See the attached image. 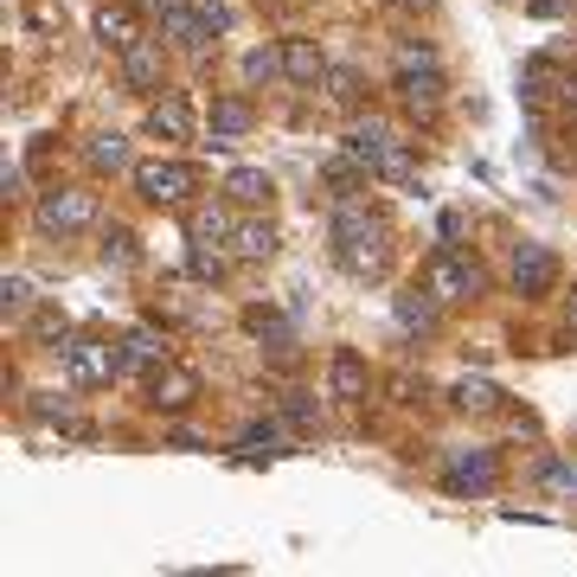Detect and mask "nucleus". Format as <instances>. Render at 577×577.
<instances>
[{
	"label": "nucleus",
	"mask_w": 577,
	"mask_h": 577,
	"mask_svg": "<svg viewBox=\"0 0 577 577\" xmlns=\"http://www.w3.org/2000/svg\"><path fill=\"white\" fill-rule=\"evenodd\" d=\"M366 385H372V372H366V360H360V353H334V360H327V392L334 398H346V404H360V398H366Z\"/></svg>",
	"instance_id": "nucleus-11"
},
{
	"label": "nucleus",
	"mask_w": 577,
	"mask_h": 577,
	"mask_svg": "<svg viewBox=\"0 0 577 577\" xmlns=\"http://www.w3.org/2000/svg\"><path fill=\"white\" fill-rule=\"evenodd\" d=\"M321 180H327V193H334V199H360V193H366V180H372V167H366V160H353L341 148V155L321 167Z\"/></svg>",
	"instance_id": "nucleus-17"
},
{
	"label": "nucleus",
	"mask_w": 577,
	"mask_h": 577,
	"mask_svg": "<svg viewBox=\"0 0 577 577\" xmlns=\"http://www.w3.org/2000/svg\"><path fill=\"white\" fill-rule=\"evenodd\" d=\"M392 148H398V135L385 129V123H353V129H346V155L366 160L372 174H379V160L392 155Z\"/></svg>",
	"instance_id": "nucleus-14"
},
{
	"label": "nucleus",
	"mask_w": 577,
	"mask_h": 577,
	"mask_svg": "<svg viewBox=\"0 0 577 577\" xmlns=\"http://www.w3.org/2000/svg\"><path fill=\"white\" fill-rule=\"evenodd\" d=\"M244 327H251V341H263L270 353H295V321L276 315V309H244Z\"/></svg>",
	"instance_id": "nucleus-15"
},
{
	"label": "nucleus",
	"mask_w": 577,
	"mask_h": 577,
	"mask_svg": "<svg viewBox=\"0 0 577 577\" xmlns=\"http://www.w3.org/2000/svg\"><path fill=\"white\" fill-rule=\"evenodd\" d=\"M398 104L430 123L443 109V71L437 65H398Z\"/></svg>",
	"instance_id": "nucleus-7"
},
{
	"label": "nucleus",
	"mask_w": 577,
	"mask_h": 577,
	"mask_svg": "<svg viewBox=\"0 0 577 577\" xmlns=\"http://www.w3.org/2000/svg\"><path fill=\"white\" fill-rule=\"evenodd\" d=\"M193 244H232V232H237V218H232V206H199L193 212Z\"/></svg>",
	"instance_id": "nucleus-24"
},
{
	"label": "nucleus",
	"mask_w": 577,
	"mask_h": 577,
	"mask_svg": "<svg viewBox=\"0 0 577 577\" xmlns=\"http://www.w3.org/2000/svg\"><path fill=\"white\" fill-rule=\"evenodd\" d=\"M237 449H251V456H276V449H283V430H276V423H251V430L237 437Z\"/></svg>",
	"instance_id": "nucleus-28"
},
{
	"label": "nucleus",
	"mask_w": 577,
	"mask_h": 577,
	"mask_svg": "<svg viewBox=\"0 0 577 577\" xmlns=\"http://www.w3.org/2000/svg\"><path fill=\"white\" fill-rule=\"evenodd\" d=\"M276 71H283V46H276V52H251V58H244V78H251V84L276 78Z\"/></svg>",
	"instance_id": "nucleus-31"
},
{
	"label": "nucleus",
	"mask_w": 577,
	"mask_h": 577,
	"mask_svg": "<svg viewBox=\"0 0 577 577\" xmlns=\"http://www.w3.org/2000/svg\"><path fill=\"white\" fill-rule=\"evenodd\" d=\"M283 78L302 84V90H315L327 78V58H321L315 39H283Z\"/></svg>",
	"instance_id": "nucleus-10"
},
{
	"label": "nucleus",
	"mask_w": 577,
	"mask_h": 577,
	"mask_svg": "<svg viewBox=\"0 0 577 577\" xmlns=\"http://www.w3.org/2000/svg\"><path fill=\"white\" fill-rule=\"evenodd\" d=\"M270 193H276V180H270L263 167H232V180H225V199H232V206H270Z\"/></svg>",
	"instance_id": "nucleus-22"
},
{
	"label": "nucleus",
	"mask_w": 577,
	"mask_h": 577,
	"mask_svg": "<svg viewBox=\"0 0 577 577\" xmlns=\"http://www.w3.org/2000/svg\"><path fill=\"white\" fill-rule=\"evenodd\" d=\"M123 84L129 90H160V39H135L123 52Z\"/></svg>",
	"instance_id": "nucleus-13"
},
{
	"label": "nucleus",
	"mask_w": 577,
	"mask_h": 577,
	"mask_svg": "<svg viewBox=\"0 0 577 577\" xmlns=\"http://www.w3.org/2000/svg\"><path fill=\"white\" fill-rule=\"evenodd\" d=\"M571 334H577V295H571Z\"/></svg>",
	"instance_id": "nucleus-41"
},
{
	"label": "nucleus",
	"mask_w": 577,
	"mask_h": 577,
	"mask_svg": "<svg viewBox=\"0 0 577 577\" xmlns=\"http://www.w3.org/2000/svg\"><path fill=\"white\" fill-rule=\"evenodd\" d=\"M321 90H327V104L353 109V104H360V71H346V65H327V78H321Z\"/></svg>",
	"instance_id": "nucleus-27"
},
{
	"label": "nucleus",
	"mask_w": 577,
	"mask_h": 577,
	"mask_svg": "<svg viewBox=\"0 0 577 577\" xmlns=\"http://www.w3.org/2000/svg\"><path fill=\"white\" fill-rule=\"evenodd\" d=\"M193 398H199V372L174 366V360L155 366V379H148V404H155V411H186Z\"/></svg>",
	"instance_id": "nucleus-8"
},
{
	"label": "nucleus",
	"mask_w": 577,
	"mask_h": 577,
	"mask_svg": "<svg viewBox=\"0 0 577 577\" xmlns=\"http://www.w3.org/2000/svg\"><path fill=\"white\" fill-rule=\"evenodd\" d=\"M27 302H32L27 276H7V283H0V315H27Z\"/></svg>",
	"instance_id": "nucleus-29"
},
{
	"label": "nucleus",
	"mask_w": 577,
	"mask_h": 577,
	"mask_svg": "<svg viewBox=\"0 0 577 577\" xmlns=\"http://www.w3.org/2000/svg\"><path fill=\"white\" fill-rule=\"evenodd\" d=\"M449 398H456V411H469V418H488V411H500V385H488V379H456L449 385Z\"/></svg>",
	"instance_id": "nucleus-23"
},
{
	"label": "nucleus",
	"mask_w": 577,
	"mask_h": 577,
	"mask_svg": "<svg viewBox=\"0 0 577 577\" xmlns=\"http://www.w3.org/2000/svg\"><path fill=\"white\" fill-rule=\"evenodd\" d=\"M392 309H398V321H404V327L430 334V327H437V309H443V295H437V288L423 283V288H404V295H398Z\"/></svg>",
	"instance_id": "nucleus-20"
},
{
	"label": "nucleus",
	"mask_w": 577,
	"mask_h": 577,
	"mask_svg": "<svg viewBox=\"0 0 577 577\" xmlns=\"http://www.w3.org/2000/svg\"><path fill=\"white\" fill-rule=\"evenodd\" d=\"M104 263H135V237L129 232H109L104 237Z\"/></svg>",
	"instance_id": "nucleus-33"
},
{
	"label": "nucleus",
	"mask_w": 577,
	"mask_h": 577,
	"mask_svg": "<svg viewBox=\"0 0 577 577\" xmlns=\"http://www.w3.org/2000/svg\"><path fill=\"white\" fill-rule=\"evenodd\" d=\"M206 123H212V141H237V135H251V123H257V116H251V104H244V97H218Z\"/></svg>",
	"instance_id": "nucleus-21"
},
{
	"label": "nucleus",
	"mask_w": 577,
	"mask_h": 577,
	"mask_svg": "<svg viewBox=\"0 0 577 577\" xmlns=\"http://www.w3.org/2000/svg\"><path fill=\"white\" fill-rule=\"evenodd\" d=\"M97 39H104L109 52H129L135 39H141V20H135L129 7H116V0H104V7H97Z\"/></svg>",
	"instance_id": "nucleus-16"
},
{
	"label": "nucleus",
	"mask_w": 577,
	"mask_h": 577,
	"mask_svg": "<svg viewBox=\"0 0 577 577\" xmlns=\"http://www.w3.org/2000/svg\"><path fill=\"white\" fill-rule=\"evenodd\" d=\"M212 32H218V27H212L206 13H193V7H174V13H160V39H167V46H180V52H193V58L212 46Z\"/></svg>",
	"instance_id": "nucleus-9"
},
{
	"label": "nucleus",
	"mask_w": 577,
	"mask_h": 577,
	"mask_svg": "<svg viewBox=\"0 0 577 577\" xmlns=\"http://www.w3.org/2000/svg\"><path fill=\"white\" fill-rule=\"evenodd\" d=\"M443 481L456 495H488V488H495V456H456L443 469Z\"/></svg>",
	"instance_id": "nucleus-18"
},
{
	"label": "nucleus",
	"mask_w": 577,
	"mask_h": 577,
	"mask_svg": "<svg viewBox=\"0 0 577 577\" xmlns=\"http://www.w3.org/2000/svg\"><path fill=\"white\" fill-rule=\"evenodd\" d=\"M148 135H160V141H193V109H186V97H155L148 104Z\"/></svg>",
	"instance_id": "nucleus-12"
},
{
	"label": "nucleus",
	"mask_w": 577,
	"mask_h": 577,
	"mask_svg": "<svg viewBox=\"0 0 577 577\" xmlns=\"http://www.w3.org/2000/svg\"><path fill=\"white\" fill-rule=\"evenodd\" d=\"M97 225V193H84V186H52L46 199H39V232L46 237H78Z\"/></svg>",
	"instance_id": "nucleus-3"
},
{
	"label": "nucleus",
	"mask_w": 577,
	"mask_h": 577,
	"mask_svg": "<svg viewBox=\"0 0 577 577\" xmlns=\"http://www.w3.org/2000/svg\"><path fill=\"white\" fill-rule=\"evenodd\" d=\"M270 251H276V225H270V218H237V232H232V257L263 263Z\"/></svg>",
	"instance_id": "nucleus-19"
},
{
	"label": "nucleus",
	"mask_w": 577,
	"mask_h": 577,
	"mask_svg": "<svg viewBox=\"0 0 577 577\" xmlns=\"http://www.w3.org/2000/svg\"><path fill=\"white\" fill-rule=\"evenodd\" d=\"M507 276H514V295H520V302H539V295H551V283H558V257H551L546 244H520Z\"/></svg>",
	"instance_id": "nucleus-6"
},
{
	"label": "nucleus",
	"mask_w": 577,
	"mask_h": 577,
	"mask_svg": "<svg viewBox=\"0 0 577 577\" xmlns=\"http://www.w3.org/2000/svg\"><path fill=\"white\" fill-rule=\"evenodd\" d=\"M129 366H148V372L167 366V341H160L155 327H135L129 341H123V372H129Z\"/></svg>",
	"instance_id": "nucleus-25"
},
{
	"label": "nucleus",
	"mask_w": 577,
	"mask_h": 577,
	"mask_svg": "<svg viewBox=\"0 0 577 577\" xmlns=\"http://www.w3.org/2000/svg\"><path fill=\"white\" fill-rule=\"evenodd\" d=\"M141 7H148V13H174V7H180V0H141Z\"/></svg>",
	"instance_id": "nucleus-39"
},
{
	"label": "nucleus",
	"mask_w": 577,
	"mask_h": 577,
	"mask_svg": "<svg viewBox=\"0 0 577 577\" xmlns=\"http://www.w3.org/2000/svg\"><path fill=\"white\" fill-rule=\"evenodd\" d=\"M334 263H341L346 276H385V263H392V244H385V225H379V212H366L360 199H341L334 206Z\"/></svg>",
	"instance_id": "nucleus-1"
},
{
	"label": "nucleus",
	"mask_w": 577,
	"mask_h": 577,
	"mask_svg": "<svg viewBox=\"0 0 577 577\" xmlns=\"http://www.w3.org/2000/svg\"><path fill=\"white\" fill-rule=\"evenodd\" d=\"M398 65H437V52L430 46H398Z\"/></svg>",
	"instance_id": "nucleus-36"
},
{
	"label": "nucleus",
	"mask_w": 577,
	"mask_h": 577,
	"mask_svg": "<svg viewBox=\"0 0 577 577\" xmlns=\"http://www.w3.org/2000/svg\"><path fill=\"white\" fill-rule=\"evenodd\" d=\"M379 180H392V186H418V174H411V160H404V148H392V155L379 160Z\"/></svg>",
	"instance_id": "nucleus-30"
},
{
	"label": "nucleus",
	"mask_w": 577,
	"mask_h": 577,
	"mask_svg": "<svg viewBox=\"0 0 577 577\" xmlns=\"http://www.w3.org/2000/svg\"><path fill=\"white\" fill-rule=\"evenodd\" d=\"M398 7H411V13H423V7H437V0H398Z\"/></svg>",
	"instance_id": "nucleus-40"
},
{
	"label": "nucleus",
	"mask_w": 577,
	"mask_h": 577,
	"mask_svg": "<svg viewBox=\"0 0 577 577\" xmlns=\"http://www.w3.org/2000/svg\"><path fill=\"white\" fill-rule=\"evenodd\" d=\"M199 13H206V20H212V27H218V32L232 27V7H225V0H206V7H199Z\"/></svg>",
	"instance_id": "nucleus-37"
},
{
	"label": "nucleus",
	"mask_w": 577,
	"mask_h": 577,
	"mask_svg": "<svg viewBox=\"0 0 577 577\" xmlns=\"http://www.w3.org/2000/svg\"><path fill=\"white\" fill-rule=\"evenodd\" d=\"M526 7H532L539 20H565V13H571V0H526Z\"/></svg>",
	"instance_id": "nucleus-35"
},
{
	"label": "nucleus",
	"mask_w": 577,
	"mask_h": 577,
	"mask_svg": "<svg viewBox=\"0 0 577 577\" xmlns=\"http://www.w3.org/2000/svg\"><path fill=\"white\" fill-rule=\"evenodd\" d=\"M84 160H90L97 174H123V167H129V141H123V135H90V141H84Z\"/></svg>",
	"instance_id": "nucleus-26"
},
{
	"label": "nucleus",
	"mask_w": 577,
	"mask_h": 577,
	"mask_svg": "<svg viewBox=\"0 0 577 577\" xmlns=\"http://www.w3.org/2000/svg\"><path fill=\"white\" fill-rule=\"evenodd\" d=\"M283 418L295 423V430H315V404H309L302 392H288V398H283Z\"/></svg>",
	"instance_id": "nucleus-32"
},
{
	"label": "nucleus",
	"mask_w": 577,
	"mask_h": 577,
	"mask_svg": "<svg viewBox=\"0 0 577 577\" xmlns=\"http://www.w3.org/2000/svg\"><path fill=\"white\" fill-rule=\"evenodd\" d=\"M558 109H565V116H577V71H565V78H558Z\"/></svg>",
	"instance_id": "nucleus-34"
},
{
	"label": "nucleus",
	"mask_w": 577,
	"mask_h": 577,
	"mask_svg": "<svg viewBox=\"0 0 577 577\" xmlns=\"http://www.w3.org/2000/svg\"><path fill=\"white\" fill-rule=\"evenodd\" d=\"M423 283L437 288L443 302H475V295L488 288V276H481V263H475L469 251H437V257H430V276H423Z\"/></svg>",
	"instance_id": "nucleus-5"
},
{
	"label": "nucleus",
	"mask_w": 577,
	"mask_h": 577,
	"mask_svg": "<svg viewBox=\"0 0 577 577\" xmlns=\"http://www.w3.org/2000/svg\"><path fill=\"white\" fill-rule=\"evenodd\" d=\"M32 327H39V341H58V334H65V315H39Z\"/></svg>",
	"instance_id": "nucleus-38"
},
{
	"label": "nucleus",
	"mask_w": 577,
	"mask_h": 577,
	"mask_svg": "<svg viewBox=\"0 0 577 577\" xmlns=\"http://www.w3.org/2000/svg\"><path fill=\"white\" fill-rule=\"evenodd\" d=\"M193 167L186 160H141L135 167V193L148 199V206H186L193 199Z\"/></svg>",
	"instance_id": "nucleus-4"
},
{
	"label": "nucleus",
	"mask_w": 577,
	"mask_h": 577,
	"mask_svg": "<svg viewBox=\"0 0 577 577\" xmlns=\"http://www.w3.org/2000/svg\"><path fill=\"white\" fill-rule=\"evenodd\" d=\"M58 372H65V385L90 392V385H109L123 372V353L109 341H58Z\"/></svg>",
	"instance_id": "nucleus-2"
}]
</instances>
